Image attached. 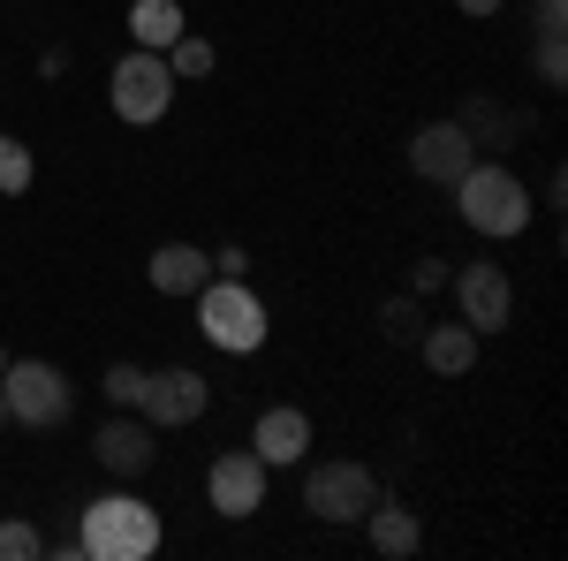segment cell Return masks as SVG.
I'll return each mask as SVG.
<instances>
[{
    "instance_id": "obj_25",
    "label": "cell",
    "mask_w": 568,
    "mask_h": 561,
    "mask_svg": "<svg viewBox=\"0 0 568 561\" xmlns=\"http://www.w3.org/2000/svg\"><path fill=\"white\" fill-rule=\"evenodd\" d=\"M0 364H8V357H0Z\"/></svg>"
},
{
    "instance_id": "obj_5",
    "label": "cell",
    "mask_w": 568,
    "mask_h": 561,
    "mask_svg": "<svg viewBox=\"0 0 568 561\" xmlns=\"http://www.w3.org/2000/svg\"><path fill=\"white\" fill-rule=\"evenodd\" d=\"M168 107H175V69H168V53L136 46L130 61H114V114H122V122H160Z\"/></svg>"
},
{
    "instance_id": "obj_6",
    "label": "cell",
    "mask_w": 568,
    "mask_h": 561,
    "mask_svg": "<svg viewBox=\"0 0 568 561\" xmlns=\"http://www.w3.org/2000/svg\"><path fill=\"white\" fill-rule=\"evenodd\" d=\"M372 501H379V478L364 471V463H318L304 478V509L318 523H364Z\"/></svg>"
},
{
    "instance_id": "obj_23",
    "label": "cell",
    "mask_w": 568,
    "mask_h": 561,
    "mask_svg": "<svg viewBox=\"0 0 568 561\" xmlns=\"http://www.w3.org/2000/svg\"><path fill=\"white\" fill-rule=\"evenodd\" d=\"M455 8H463V16H493L500 0H455Z\"/></svg>"
},
{
    "instance_id": "obj_21",
    "label": "cell",
    "mask_w": 568,
    "mask_h": 561,
    "mask_svg": "<svg viewBox=\"0 0 568 561\" xmlns=\"http://www.w3.org/2000/svg\"><path fill=\"white\" fill-rule=\"evenodd\" d=\"M106 394H114L122 410H136V394H144V372H136V364H106Z\"/></svg>"
},
{
    "instance_id": "obj_14",
    "label": "cell",
    "mask_w": 568,
    "mask_h": 561,
    "mask_svg": "<svg viewBox=\"0 0 568 561\" xmlns=\"http://www.w3.org/2000/svg\"><path fill=\"white\" fill-rule=\"evenodd\" d=\"M372 547H379V554L387 561H409L417 554V539H425V531H417V517H409V509H402V501H372Z\"/></svg>"
},
{
    "instance_id": "obj_3",
    "label": "cell",
    "mask_w": 568,
    "mask_h": 561,
    "mask_svg": "<svg viewBox=\"0 0 568 561\" xmlns=\"http://www.w3.org/2000/svg\"><path fill=\"white\" fill-rule=\"evenodd\" d=\"M455 198H463V220L478 228V236H524L530 228V190L516 182L508 168H463V182H455Z\"/></svg>"
},
{
    "instance_id": "obj_19",
    "label": "cell",
    "mask_w": 568,
    "mask_h": 561,
    "mask_svg": "<svg viewBox=\"0 0 568 561\" xmlns=\"http://www.w3.org/2000/svg\"><path fill=\"white\" fill-rule=\"evenodd\" d=\"M45 539L31 531V523H0V561H31Z\"/></svg>"
},
{
    "instance_id": "obj_18",
    "label": "cell",
    "mask_w": 568,
    "mask_h": 561,
    "mask_svg": "<svg viewBox=\"0 0 568 561\" xmlns=\"http://www.w3.org/2000/svg\"><path fill=\"white\" fill-rule=\"evenodd\" d=\"M0 190L8 198L31 190V144H16V137H0Z\"/></svg>"
},
{
    "instance_id": "obj_10",
    "label": "cell",
    "mask_w": 568,
    "mask_h": 561,
    "mask_svg": "<svg viewBox=\"0 0 568 561\" xmlns=\"http://www.w3.org/2000/svg\"><path fill=\"white\" fill-rule=\"evenodd\" d=\"M470 152H478L470 122H425V130H417V144H409V168L425 174V182H463Z\"/></svg>"
},
{
    "instance_id": "obj_24",
    "label": "cell",
    "mask_w": 568,
    "mask_h": 561,
    "mask_svg": "<svg viewBox=\"0 0 568 561\" xmlns=\"http://www.w3.org/2000/svg\"><path fill=\"white\" fill-rule=\"evenodd\" d=\"M0 425H8V402H0Z\"/></svg>"
},
{
    "instance_id": "obj_22",
    "label": "cell",
    "mask_w": 568,
    "mask_h": 561,
    "mask_svg": "<svg viewBox=\"0 0 568 561\" xmlns=\"http://www.w3.org/2000/svg\"><path fill=\"white\" fill-rule=\"evenodd\" d=\"M387 334H394V342H417V334H425V311H417V303H394V311H387Z\"/></svg>"
},
{
    "instance_id": "obj_4",
    "label": "cell",
    "mask_w": 568,
    "mask_h": 561,
    "mask_svg": "<svg viewBox=\"0 0 568 561\" xmlns=\"http://www.w3.org/2000/svg\"><path fill=\"white\" fill-rule=\"evenodd\" d=\"M0 402H8V418H23V425H61L77 394H69V372H61V364L23 357V364H0Z\"/></svg>"
},
{
    "instance_id": "obj_2",
    "label": "cell",
    "mask_w": 568,
    "mask_h": 561,
    "mask_svg": "<svg viewBox=\"0 0 568 561\" xmlns=\"http://www.w3.org/2000/svg\"><path fill=\"white\" fill-rule=\"evenodd\" d=\"M197 334L213 349H235V357H251V349L265 342V303L235 281V273H220V281H205L197 289Z\"/></svg>"
},
{
    "instance_id": "obj_17",
    "label": "cell",
    "mask_w": 568,
    "mask_h": 561,
    "mask_svg": "<svg viewBox=\"0 0 568 561\" xmlns=\"http://www.w3.org/2000/svg\"><path fill=\"white\" fill-rule=\"evenodd\" d=\"M168 69H175V84H182V77H213V46H205V39H190V31H182V39L168 46Z\"/></svg>"
},
{
    "instance_id": "obj_11",
    "label": "cell",
    "mask_w": 568,
    "mask_h": 561,
    "mask_svg": "<svg viewBox=\"0 0 568 561\" xmlns=\"http://www.w3.org/2000/svg\"><path fill=\"white\" fill-rule=\"evenodd\" d=\"M152 432H160L152 418H114V425H99L91 448H99V463L114 478H144L152 471Z\"/></svg>"
},
{
    "instance_id": "obj_12",
    "label": "cell",
    "mask_w": 568,
    "mask_h": 561,
    "mask_svg": "<svg viewBox=\"0 0 568 561\" xmlns=\"http://www.w3.org/2000/svg\"><path fill=\"white\" fill-rule=\"evenodd\" d=\"M304 448H311V418H304V410H288V402L265 410L258 432H251V455H258L265 471H273V463H304Z\"/></svg>"
},
{
    "instance_id": "obj_8",
    "label": "cell",
    "mask_w": 568,
    "mask_h": 561,
    "mask_svg": "<svg viewBox=\"0 0 568 561\" xmlns=\"http://www.w3.org/2000/svg\"><path fill=\"white\" fill-rule=\"evenodd\" d=\"M205 402H213V388H205L190 364L144 372V394H136V410H144L152 425H197V418H205Z\"/></svg>"
},
{
    "instance_id": "obj_9",
    "label": "cell",
    "mask_w": 568,
    "mask_h": 561,
    "mask_svg": "<svg viewBox=\"0 0 568 561\" xmlns=\"http://www.w3.org/2000/svg\"><path fill=\"white\" fill-rule=\"evenodd\" d=\"M205 493H213L220 517H235V523L258 517V509H265V463L251 455V448H227L213 471H205Z\"/></svg>"
},
{
    "instance_id": "obj_1",
    "label": "cell",
    "mask_w": 568,
    "mask_h": 561,
    "mask_svg": "<svg viewBox=\"0 0 568 561\" xmlns=\"http://www.w3.org/2000/svg\"><path fill=\"white\" fill-rule=\"evenodd\" d=\"M77 554H99V561H144V554H160V509H152V501H136V493H106V501H91Z\"/></svg>"
},
{
    "instance_id": "obj_13",
    "label": "cell",
    "mask_w": 568,
    "mask_h": 561,
    "mask_svg": "<svg viewBox=\"0 0 568 561\" xmlns=\"http://www.w3.org/2000/svg\"><path fill=\"white\" fill-rule=\"evenodd\" d=\"M205 281H213V259H205L197 243H160V251H152V289H160V297H197Z\"/></svg>"
},
{
    "instance_id": "obj_20",
    "label": "cell",
    "mask_w": 568,
    "mask_h": 561,
    "mask_svg": "<svg viewBox=\"0 0 568 561\" xmlns=\"http://www.w3.org/2000/svg\"><path fill=\"white\" fill-rule=\"evenodd\" d=\"M538 77H546V84H561V77H568V46H561V31H538Z\"/></svg>"
},
{
    "instance_id": "obj_15",
    "label": "cell",
    "mask_w": 568,
    "mask_h": 561,
    "mask_svg": "<svg viewBox=\"0 0 568 561\" xmlns=\"http://www.w3.org/2000/svg\"><path fill=\"white\" fill-rule=\"evenodd\" d=\"M425 364H433L439 380H455V372H470L478 364V334L455 319V327H425Z\"/></svg>"
},
{
    "instance_id": "obj_7",
    "label": "cell",
    "mask_w": 568,
    "mask_h": 561,
    "mask_svg": "<svg viewBox=\"0 0 568 561\" xmlns=\"http://www.w3.org/2000/svg\"><path fill=\"white\" fill-rule=\"evenodd\" d=\"M455 303H463V327H470V334H500L508 311H516V281H508V266L470 259L463 273H455Z\"/></svg>"
},
{
    "instance_id": "obj_16",
    "label": "cell",
    "mask_w": 568,
    "mask_h": 561,
    "mask_svg": "<svg viewBox=\"0 0 568 561\" xmlns=\"http://www.w3.org/2000/svg\"><path fill=\"white\" fill-rule=\"evenodd\" d=\"M130 39L152 46V53H168L182 39V0H136L130 8Z\"/></svg>"
}]
</instances>
